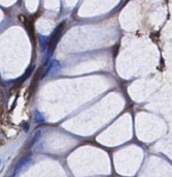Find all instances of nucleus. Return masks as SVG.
<instances>
[{
	"mask_svg": "<svg viewBox=\"0 0 172 177\" xmlns=\"http://www.w3.org/2000/svg\"><path fill=\"white\" fill-rule=\"evenodd\" d=\"M64 27H65V23H62L59 27H58V29L55 31L53 36L51 37V40H50V41H48V47H50L51 49H52V48H54L55 45L58 43V40H59L60 36H61V31H62V29Z\"/></svg>",
	"mask_w": 172,
	"mask_h": 177,
	"instance_id": "1",
	"label": "nucleus"
}]
</instances>
